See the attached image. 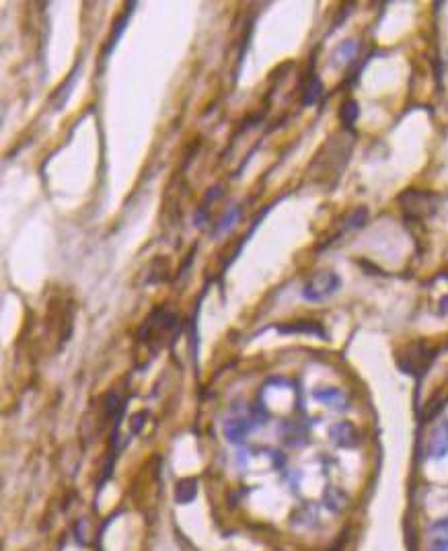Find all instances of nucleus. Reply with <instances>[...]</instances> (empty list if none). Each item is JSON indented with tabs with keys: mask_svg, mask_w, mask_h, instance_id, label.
Instances as JSON below:
<instances>
[{
	"mask_svg": "<svg viewBox=\"0 0 448 551\" xmlns=\"http://www.w3.org/2000/svg\"><path fill=\"white\" fill-rule=\"evenodd\" d=\"M401 208L409 218H426L436 212L438 208V195L432 191H419V189H407L399 198Z\"/></svg>",
	"mask_w": 448,
	"mask_h": 551,
	"instance_id": "1",
	"label": "nucleus"
},
{
	"mask_svg": "<svg viewBox=\"0 0 448 551\" xmlns=\"http://www.w3.org/2000/svg\"><path fill=\"white\" fill-rule=\"evenodd\" d=\"M342 286V278L335 274V272H317V274L305 284L303 288V296L311 303H319V301H325L329 296H333Z\"/></svg>",
	"mask_w": 448,
	"mask_h": 551,
	"instance_id": "2",
	"label": "nucleus"
},
{
	"mask_svg": "<svg viewBox=\"0 0 448 551\" xmlns=\"http://www.w3.org/2000/svg\"><path fill=\"white\" fill-rule=\"evenodd\" d=\"M430 459H442L448 455V420H442L430 434L428 449H426Z\"/></svg>",
	"mask_w": 448,
	"mask_h": 551,
	"instance_id": "3",
	"label": "nucleus"
},
{
	"mask_svg": "<svg viewBox=\"0 0 448 551\" xmlns=\"http://www.w3.org/2000/svg\"><path fill=\"white\" fill-rule=\"evenodd\" d=\"M251 430H253V420H245V417H234L224 426V434L230 442H241Z\"/></svg>",
	"mask_w": 448,
	"mask_h": 551,
	"instance_id": "4",
	"label": "nucleus"
},
{
	"mask_svg": "<svg viewBox=\"0 0 448 551\" xmlns=\"http://www.w3.org/2000/svg\"><path fill=\"white\" fill-rule=\"evenodd\" d=\"M314 397L325 404V406H331V408H337V410H346V397L339 389H333V387H325V389H319L314 391Z\"/></svg>",
	"mask_w": 448,
	"mask_h": 551,
	"instance_id": "5",
	"label": "nucleus"
},
{
	"mask_svg": "<svg viewBox=\"0 0 448 551\" xmlns=\"http://www.w3.org/2000/svg\"><path fill=\"white\" fill-rule=\"evenodd\" d=\"M354 436H356L354 428H352L350 424H346V422L335 424V426L331 428V440H335V442L342 445V447H350V445H354Z\"/></svg>",
	"mask_w": 448,
	"mask_h": 551,
	"instance_id": "6",
	"label": "nucleus"
},
{
	"mask_svg": "<svg viewBox=\"0 0 448 551\" xmlns=\"http://www.w3.org/2000/svg\"><path fill=\"white\" fill-rule=\"evenodd\" d=\"M198 496V481L195 479H183L175 488V498L179 504H189Z\"/></svg>",
	"mask_w": 448,
	"mask_h": 551,
	"instance_id": "7",
	"label": "nucleus"
},
{
	"mask_svg": "<svg viewBox=\"0 0 448 551\" xmlns=\"http://www.w3.org/2000/svg\"><path fill=\"white\" fill-rule=\"evenodd\" d=\"M278 331H280V333H319V335H325L323 327L313 321H298V323H290V325H278Z\"/></svg>",
	"mask_w": 448,
	"mask_h": 551,
	"instance_id": "8",
	"label": "nucleus"
},
{
	"mask_svg": "<svg viewBox=\"0 0 448 551\" xmlns=\"http://www.w3.org/2000/svg\"><path fill=\"white\" fill-rule=\"evenodd\" d=\"M360 115V107L358 103L354 101V99H350V101H346L344 105H342V111H339V120H342V124L344 126H354L356 124V120H358Z\"/></svg>",
	"mask_w": 448,
	"mask_h": 551,
	"instance_id": "9",
	"label": "nucleus"
},
{
	"mask_svg": "<svg viewBox=\"0 0 448 551\" xmlns=\"http://www.w3.org/2000/svg\"><path fill=\"white\" fill-rule=\"evenodd\" d=\"M134 8V4L132 6H128V10H126V15H122L118 21H115V27H113V33H111V38H109V44H107V47H105V56L113 49V46L118 44V40H120V35L124 33V29H126V23H128V15H130V10Z\"/></svg>",
	"mask_w": 448,
	"mask_h": 551,
	"instance_id": "10",
	"label": "nucleus"
},
{
	"mask_svg": "<svg viewBox=\"0 0 448 551\" xmlns=\"http://www.w3.org/2000/svg\"><path fill=\"white\" fill-rule=\"evenodd\" d=\"M356 42H346L337 47L335 51V62H350L354 56H356Z\"/></svg>",
	"mask_w": 448,
	"mask_h": 551,
	"instance_id": "11",
	"label": "nucleus"
},
{
	"mask_svg": "<svg viewBox=\"0 0 448 551\" xmlns=\"http://www.w3.org/2000/svg\"><path fill=\"white\" fill-rule=\"evenodd\" d=\"M321 81L317 79V77H313V81H311V85H309V89H307V95H305V99H303V103L305 105H311V103H317V99L321 97Z\"/></svg>",
	"mask_w": 448,
	"mask_h": 551,
	"instance_id": "12",
	"label": "nucleus"
},
{
	"mask_svg": "<svg viewBox=\"0 0 448 551\" xmlns=\"http://www.w3.org/2000/svg\"><path fill=\"white\" fill-rule=\"evenodd\" d=\"M368 218V210L366 208H358L352 212V216L348 218V229H360Z\"/></svg>",
	"mask_w": 448,
	"mask_h": 551,
	"instance_id": "13",
	"label": "nucleus"
},
{
	"mask_svg": "<svg viewBox=\"0 0 448 551\" xmlns=\"http://www.w3.org/2000/svg\"><path fill=\"white\" fill-rule=\"evenodd\" d=\"M237 216H239V208H234L232 212L230 210H226V214H224L223 218H221V225H218V229L216 230H224L228 229L234 221H237Z\"/></svg>",
	"mask_w": 448,
	"mask_h": 551,
	"instance_id": "14",
	"label": "nucleus"
},
{
	"mask_svg": "<svg viewBox=\"0 0 448 551\" xmlns=\"http://www.w3.org/2000/svg\"><path fill=\"white\" fill-rule=\"evenodd\" d=\"M430 551H448V535H440V537H434L432 541V548Z\"/></svg>",
	"mask_w": 448,
	"mask_h": 551,
	"instance_id": "15",
	"label": "nucleus"
},
{
	"mask_svg": "<svg viewBox=\"0 0 448 551\" xmlns=\"http://www.w3.org/2000/svg\"><path fill=\"white\" fill-rule=\"evenodd\" d=\"M442 313H448V298H442Z\"/></svg>",
	"mask_w": 448,
	"mask_h": 551,
	"instance_id": "16",
	"label": "nucleus"
}]
</instances>
